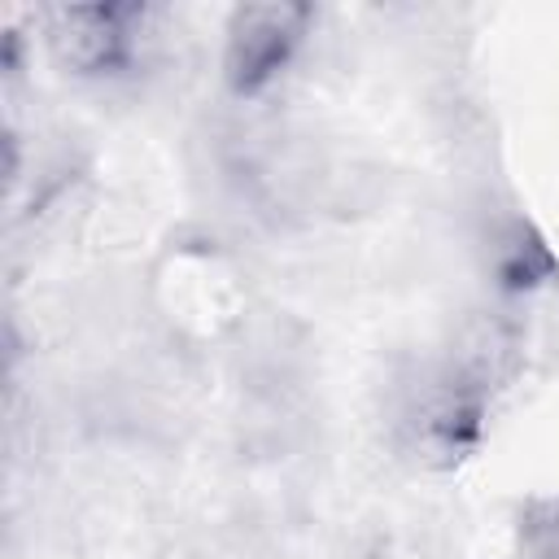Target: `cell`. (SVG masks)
<instances>
[{
    "label": "cell",
    "mask_w": 559,
    "mask_h": 559,
    "mask_svg": "<svg viewBox=\"0 0 559 559\" xmlns=\"http://www.w3.org/2000/svg\"><path fill=\"white\" fill-rule=\"evenodd\" d=\"M314 9L293 0L236 4L223 26V83L231 96L249 100L266 92L301 52Z\"/></svg>",
    "instance_id": "obj_1"
},
{
    "label": "cell",
    "mask_w": 559,
    "mask_h": 559,
    "mask_svg": "<svg viewBox=\"0 0 559 559\" xmlns=\"http://www.w3.org/2000/svg\"><path fill=\"white\" fill-rule=\"evenodd\" d=\"M135 4H57L48 9L44 39L61 70L79 79H105L131 66L135 57Z\"/></svg>",
    "instance_id": "obj_2"
},
{
    "label": "cell",
    "mask_w": 559,
    "mask_h": 559,
    "mask_svg": "<svg viewBox=\"0 0 559 559\" xmlns=\"http://www.w3.org/2000/svg\"><path fill=\"white\" fill-rule=\"evenodd\" d=\"M480 258H485V271L498 280L502 293H524V288L542 284L555 271L550 249L542 245V236L515 214H502L485 227Z\"/></svg>",
    "instance_id": "obj_3"
},
{
    "label": "cell",
    "mask_w": 559,
    "mask_h": 559,
    "mask_svg": "<svg viewBox=\"0 0 559 559\" xmlns=\"http://www.w3.org/2000/svg\"><path fill=\"white\" fill-rule=\"evenodd\" d=\"M520 559H559V498L542 502L520 528Z\"/></svg>",
    "instance_id": "obj_4"
}]
</instances>
